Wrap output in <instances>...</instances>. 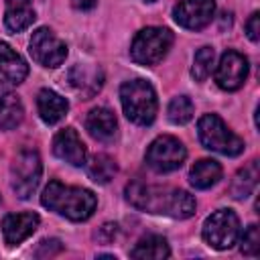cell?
<instances>
[{"mask_svg": "<svg viewBox=\"0 0 260 260\" xmlns=\"http://www.w3.org/2000/svg\"><path fill=\"white\" fill-rule=\"evenodd\" d=\"M100 234H106V238H102V242H112L118 234V225L116 223H104L100 228Z\"/></svg>", "mask_w": 260, "mask_h": 260, "instance_id": "cell-29", "label": "cell"}, {"mask_svg": "<svg viewBox=\"0 0 260 260\" xmlns=\"http://www.w3.org/2000/svg\"><path fill=\"white\" fill-rule=\"evenodd\" d=\"M37 110H39V116L45 124H57L59 120L65 118V114L69 110V104L57 91L41 89L39 95H37Z\"/></svg>", "mask_w": 260, "mask_h": 260, "instance_id": "cell-17", "label": "cell"}, {"mask_svg": "<svg viewBox=\"0 0 260 260\" xmlns=\"http://www.w3.org/2000/svg\"><path fill=\"white\" fill-rule=\"evenodd\" d=\"M63 250V244L59 242V240H55V238H51V240H43L41 244H39V250H37V256L39 258H47V256H53V254H59Z\"/></svg>", "mask_w": 260, "mask_h": 260, "instance_id": "cell-27", "label": "cell"}, {"mask_svg": "<svg viewBox=\"0 0 260 260\" xmlns=\"http://www.w3.org/2000/svg\"><path fill=\"white\" fill-rule=\"evenodd\" d=\"M41 203L49 211H55L71 221H83L95 211L98 199L89 189L69 187L59 181H51L41 195Z\"/></svg>", "mask_w": 260, "mask_h": 260, "instance_id": "cell-2", "label": "cell"}, {"mask_svg": "<svg viewBox=\"0 0 260 260\" xmlns=\"http://www.w3.org/2000/svg\"><path fill=\"white\" fill-rule=\"evenodd\" d=\"M39 215L35 211H24V213H8L2 219V234H4V242L8 246H16L20 242H24L28 236L35 234L37 225H39Z\"/></svg>", "mask_w": 260, "mask_h": 260, "instance_id": "cell-13", "label": "cell"}, {"mask_svg": "<svg viewBox=\"0 0 260 260\" xmlns=\"http://www.w3.org/2000/svg\"><path fill=\"white\" fill-rule=\"evenodd\" d=\"M126 199L136 209L169 215L175 219H187L195 213V197L183 189L160 187V185H144L140 181H132L126 185Z\"/></svg>", "mask_w": 260, "mask_h": 260, "instance_id": "cell-1", "label": "cell"}, {"mask_svg": "<svg viewBox=\"0 0 260 260\" xmlns=\"http://www.w3.org/2000/svg\"><path fill=\"white\" fill-rule=\"evenodd\" d=\"M221 179V165L213 158H201L191 167L189 181L195 189H209Z\"/></svg>", "mask_w": 260, "mask_h": 260, "instance_id": "cell-19", "label": "cell"}, {"mask_svg": "<svg viewBox=\"0 0 260 260\" xmlns=\"http://www.w3.org/2000/svg\"><path fill=\"white\" fill-rule=\"evenodd\" d=\"M53 152L57 158L69 162L71 167L85 165V144L81 142L79 134L73 128H63L53 138Z\"/></svg>", "mask_w": 260, "mask_h": 260, "instance_id": "cell-12", "label": "cell"}, {"mask_svg": "<svg viewBox=\"0 0 260 260\" xmlns=\"http://www.w3.org/2000/svg\"><path fill=\"white\" fill-rule=\"evenodd\" d=\"M213 65H215V51H213L211 47H201V49L195 53L193 67H191V75L195 77V81H205V79L211 75Z\"/></svg>", "mask_w": 260, "mask_h": 260, "instance_id": "cell-24", "label": "cell"}, {"mask_svg": "<svg viewBox=\"0 0 260 260\" xmlns=\"http://www.w3.org/2000/svg\"><path fill=\"white\" fill-rule=\"evenodd\" d=\"M22 120V104L20 100L6 91L0 89V130H10L16 128Z\"/></svg>", "mask_w": 260, "mask_h": 260, "instance_id": "cell-22", "label": "cell"}, {"mask_svg": "<svg viewBox=\"0 0 260 260\" xmlns=\"http://www.w3.org/2000/svg\"><path fill=\"white\" fill-rule=\"evenodd\" d=\"M238 238H240V250H242V254L256 256L260 252V230H258L256 223L248 225L246 232L242 236H238Z\"/></svg>", "mask_w": 260, "mask_h": 260, "instance_id": "cell-26", "label": "cell"}, {"mask_svg": "<svg viewBox=\"0 0 260 260\" xmlns=\"http://www.w3.org/2000/svg\"><path fill=\"white\" fill-rule=\"evenodd\" d=\"M246 35L252 43H258L260 41V14L258 12H252L248 22H246Z\"/></svg>", "mask_w": 260, "mask_h": 260, "instance_id": "cell-28", "label": "cell"}, {"mask_svg": "<svg viewBox=\"0 0 260 260\" xmlns=\"http://www.w3.org/2000/svg\"><path fill=\"white\" fill-rule=\"evenodd\" d=\"M240 219L232 209L213 211L203 223V240L215 250H228L238 242Z\"/></svg>", "mask_w": 260, "mask_h": 260, "instance_id": "cell-7", "label": "cell"}, {"mask_svg": "<svg viewBox=\"0 0 260 260\" xmlns=\"http://www.w3.org/2000/svg\"><path fill=\"white\" fill-rule=\"evenodd\" d=\"M69 83L73 89H77L83 100H89L93 93H98L104 85V73L100 67H91V65H75L69 75H67Z\"/></svg>", "mask_w": 260, "mask_h": 260, "instance_id": "cell-16", "label": "cell"}, {"mask_svg": "<svg viewBox=\"0 0 260 260\" xmlns=\"http://www.w3.org/2000/svg\"><path fill=\"white\" fill-rule=\"evenodd\" d=\"M43 173L41 156L32 148H22L10 165V185L20 199H28L39 187Z\"/></svg>", "mask_w": 260, "mask_h": 260, "instance_id": "cell-6", "label": "cell"}, {"mask_svg": "<svg viewBox=\"0 0 260 260\" xmlns=\"http://www.w3.org/2000/svg\"><path fill=\"white\" fill-rule=\"evenodd\" d=\"M215 14V0H181L173 8V18L179 26L189 30L205 28Z\"/></svg>", "mask_w": 260, "mask_h": 260, "instance_id": "cell-11", "label": "cell"}, {"mask_svg": "<svg viewBox=\"0 0 260 260\" xmlns=\"http://www.w3.org/2000/svg\"><path fill=\"white\" fill-rule=\"evenodd\" d=\"M35 8L30 0H6L4 24L12 32H20L35 22Z\"/></svg>", "mask_w": 260, "mask_h": 260, "instance_id": "cell-18", "label": "cell"}, {"mask_svg": "<svg viewBox=\"0 0 260 260\" xmlns=\"http://www.w3.org/2000/svg\"><path fill=\"white\" fill-rule=\"evenodd\" d=\"M130 256L138 260H162L171 256V250L162 236H146L130 250Z\"/></svg>", "mask_w": 260, "mask_h": 260, "instance_id": "cell-21", "label": "cell"}, {"mask_svg": "<svg viewBox=\"0 0 260 260\" xmlns=\"http://www.w3.org/2000/svg\"><path fill=\"white\" fill-rule=\"evenodd\" d=\"M250 65L248 59L238 51H225L215 69V83L225 91H236L244 85Z\"/></svg>", "mask_w": 260, "mask_h": 260, "instance_id": "cell-10", "label": "cell"}, {"mask_svg": "<svg viewBox=\"0 0 260 260\" xmlns=\"http://www.w3.org/2000/svg\"><path fill=\"white\" fill-rule=\"evenodd\" d=\"M173 45V32L162 26H146L136 32L130 45V57L138 65H156L169 53Z\"/></svg>", "mask_w": 260, "mask_h": 260, "instance_id": "cell-5", "label": "cell"}, {"mask_svg": "<svg viewBox=\"0 0 260 260\" xmlns=\"http://www.w3.org/2000/svg\"><path fill=\"white\" fill-rule=\"evenodd\" d=\"M28 75L26 61L6 43H0V83L18 85Z\"/></svg>", "mask_w": 260, "mask_h": 260, "instance_id": "cell-14", "label": "cell"}, {"mask_svg": "<svg viewBox=\"0 0 260 260\" xmlns=\"http://www.w3.org/2000/svg\"><path fill=\"white\" fill-rule=\"evenodd\" d=\"M71 4L77 10H91L98 4V0H71Z\"/></svg>", "mask_w": 260, "mask_h": 260, "instance_id": "cell-30", "label": "cell"}, {"mask_svg": "<svg viewBox=\"0 0 260 260\" xmlns=\"http://www.w3.org/2000/svg\"><path fill=\"white\" fill-rule=\"evenodd\" d=\"M187 150L183 142L175 136H158L146 148V165L156 173H171L177 171L185 162Z\"/></svg>", "mask_w": 260, "mask_h": 260, "instance_id": "cell-8", "label": "cell"}, {"mask_svg": "<svg viewBox=\"0 0 260 260\" xmlns=\"http://www.w3.org/2000/svg\"><path fill=\"white\" fill-rule=\"evenodd\" d=\"M85 173L93 183L106 185L114 179V175L118 173V165L114 158H110L108 154H93L89 158V162H85Z\"/></svg>", "mask_w": 260, "mask_h": 260, "instance_id": "cell-23", "label": "cell"}, {"mask_svg": "<svg viewBox=\"0 0 260 260\" xmlns=\"http://www.w3.org/2000/svg\"><path fill=\"white\" fill-rule=\"evenodd\" d=\"M146 2H154V0H146Z\"/></svg>", "mask_w": 260, "mask_h": 260, "instance_id": "cell-31", "label": "cell"}, {"mask_svg": "<svg viewBox=\"0 0 260 260\" xmlns=\"http://www.w3.org/2000/svg\"><path fill=\"white\" fill-rule=\"evenodd\" d=\"M28 51L39 65L51 67V69L59 67L67 57V45L47 26H41L32 32Z\"/></svg>", "mask_w": 260, "mask_h": 260, "instance_id": "cell-9", "label": "cell"}, {"mask_svg": "<svg viewBox=\"0 0 260 260\" xmlns=\"http://www.w3.org/2000/svg\"><path fill=\"white\" fill-rule=\"evenodd\" d=\"M258 185V158H252L246 167H242L232 185H230V193L234 199H246L248 195H252V191Z\"/></svg>", "mask_w": 260, "mask_h": 260, "instance_id": "cell-20", "label": "cell"}, {"mask_svg": "<svg viewBox=\"0 0 260 260\" xmlns=\"http://www.w3.org/2000/svg\"><path fill=\"white\" fill-rule=\"evenodd\" d=\"M85 128L91 138L100 142H112L118 134V122L112 110L108 108H93L85 118Z\"/></svg>", "mask_w": 260, "mask_h": 260, "instance_id": "cell-15", "label": "cell"}, {"mask_svg": "<svg viewBox=\"0 0 260 260\" xmlns=\"http://www.w3.org/2000/svg\"><path fill=\"white\" fill-rule=\"evenodd\" d=\"M197 132H199L201 144L207 150H213L225 156H236L244 150V140L236 136L217 114L201 116L197 122Z\"/></svg>", "mask_w": 260, "mask_h": 260, "instance_id": "cell-4", "label": "cell"}, {"mask_svg": "<svg viewBox=\"0 0 260 260\" xmlns=\"http://www.w3.org/2000/svg\"><path fill=\"white\" fill-rule=\"evenodd\" d=\"M120 102L126 118L138 126H148L156 118V110H158L156 91L146 79H132L122 83Z\"/></svg>", "mask_w": 260, "mask_h": 260, "instance_id": "cell-3", "label": "cell"}, {"mask_svg": "<svg viewBox=\"0 0 260 260\" xmlns=\"http://www.w3.org/2000/svg\"><path fill=\"white\" fill-rule=\"evenodd\" d=\"M167 114L173 124H187L193 118V102L187 95H177L171 100Z\"/></svg>", "mask_w": 260, "mask_h": 260, "instance_id": "cell-25", "label": "cell"}]
</instances>
